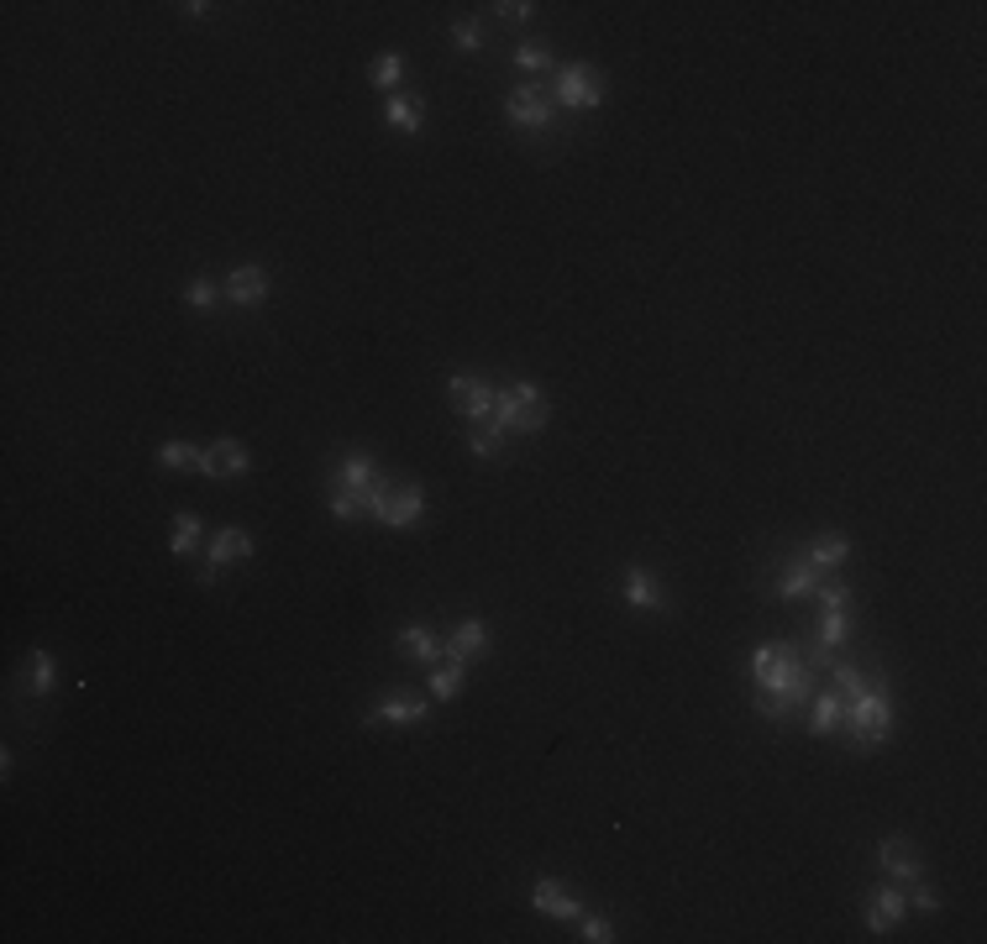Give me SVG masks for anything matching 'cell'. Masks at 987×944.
Wrapping results in <instances>:
<instances>
[{"mask_svg":"<svg viewBox=\"0 0 987 944\" xmlns=\"http://www.w3.org/2000/svg\"><path fill=\"white\" fill-rule=\"evenodd\" d=\"M751 677H756V687H773L788 708L809 704V698L820 693V687H814L820 672H809L799 640H767V646H756V656H751Z\"/></svg>","mask_w":987,"mask_h":944,"instance_id":"obj_1","label":"cell"},{"mask_svg":"<svg viewBox=\"0 0 987 944\" xmlns=\"http://www.w3.org/2000/svg\"><path fill=\"white\" fill-rule=\"evenodd\" d=\"M841 734L851 740V751H882L888 745V734H893V693L872 677L867 693H856L851 704H846V724Z\"/></svg>","mask_w":987,"mask_h":944,"instance_id":"obj_2","label":"cell"},{"mask_svg":"<svg viewBox=\"0 0 987 944\" xmlns=\"http://www.w3.org/2000/svg\"><path fill=\"white\" fill-rule=\"evenodd\" d=\"M363 509H368L384 530H415L421 515H426V488H421V483H389V477L378 472L374 488L363 494Z\"/></svg>","mask_w":987,"mask_h":944,"instance_id":"obj_3","label":"cell"},{"mask_svg":"<svg viewBox=\"0 0 987 944\" xmlns=\"http://www.w3.org/2000/svg\"><path fill=\"white\" fill-rule=\"evenodd\" d=\"M547 393L536 389V384H509L500 389V404H494V425L509 430V436H536V430H547Z\"/></svg>","mask_w":987,"mask_h":944,"instance_id":"obj_4","label":"cell"},{"mask_svg":"<svg viewBox=\"0 0 987 944\" xmlns=\"http://www.w3.org/2000/svg\"><path fill=\"white\" fill-rule=\"evenodd\" d=\"M547 95H552V105H562V110H599V105H604V74H599L594 63H567V69H557Z\"/></svg>","mask_w":987,"mask_h":944,"instance_id":"obj_5","label":"cell"},{"mask_svg":"<svg viewBox=\"0 0 987 944\" xmlns=\"http://www.w3.org/2000/svg\"><path fill=\"white\" fill-rule=\"evenodd\" d=\"M447 399H453L462 415L473 420V425H494V404H500V393L489 378H473V373H453L447 378Z\"/></svg>","mask_w":987,"mask_h":944,"instance_id":"obj_6","label":"cell"},{"mask_svg":"<svg viewBox=\"0 0 987 944\" xmlns=\"http://www.w3.org/2000/svg\"><path fill=\"white\" fill-rule=\"evenodd\" d=\"M505 116L515 127H531V131H547L552 127V116H557V105L547 90H536V84H515L505 95Z\"/></svg>","mask_w":987,"mask_h":944,"instance_id":"obj_7","label":"cell"},{"mask_svg":"<svg viewBox=\"0 0 987 944\" xmlns=\"http://www.w3.org/2000/svg\"><path fill=\"white\" fill-rule=\"evenodd\" d=\"M820 599H825V620H820V646L825 651H841L846 646V635H851V625H846V603H851V588L846 582H820Z\"/></svg>","mask_w":987,"mask_h":944,"instance_id":"obj_8","label":"cell"},{"mask_svg":"<svg viewBox=\"0 0 987 944\" xmlns=\"http://www.w3.org/2000/svg\"><path fill=\"white\" fill-rule=\"evenodd\" d=\"M904 913H908V892L898 887V882H882V887H872L867 908H861V918H867V929H872V934H888L893 923H904Z\"/></svg>","mask_w":987,"mask_h":944,"instance_id":"obj_9","label":"cell"},{"mask_svg":"<svg viewBox=\"0 0 987 944\" xmlns=\"http://www.w3.org/2000/svg\"><path fill=\"white\" fill-rule=\"evenodd\" d=\"M247 468H252V451L242 441H232V436H221V441H211L200 451V468L195 472H205V477H242Z\"/></svg>","mask_w":987,"mask_h":944,"instance_id":"obj_10","label":"cell"},{"mask_svg":"<svg viewBox=\"0 0 987 944\" xmlns=\"http://www.w3.org/2000/svg\"><path fill=\"white\" fill-rule=\"evenodd\" d=\"M878 861L882 871L893 876V882H919V871H925V856H919V845L904 835H888L878 845Z\"/></svg>","mask_w":987,"mask_h":944,"instance_id":"obj_11","label":"cell"},{"mask_svg":"<svg viewBox=\"0 0 987 944\" xmlns=\"http://www.w3.org/2000/svg\"><path fill=\"white\" fill-rule=\"evenodd\" d=\"M620 599L631 603V609H641V614H668V593H662V582L646 573V567H625Z\"/></svg>","mask_w":987,"mask_h":944,"instance_id":"obj_12","label":"cell"},{"mask_svg":"<svg viewBox=\"0 0 987 944\" xmlns=\"http://www.w3.org/2000/svg\"><path fill=\"white\" fill-rule=\"evenodd\" d=\"M531 908L547 918H562V923H578L584 918V902H578V892H567L562 882H536L531 887Z\"/></svg>","mask_w":987,"mask_h":944,"instance_id":"obj_13","label":"cell"},{"mask_svg":"<svg viewBox=\"0 0 987 944\" xmlns=\"http://www.w3.org/2000/svg\"><path fill=\"white\" fill-rule=\"evenodd\" d=\"M442 646H447V661H462V666H468V661H479V656L489 651V625H483L479 614H468Z\"/></svg>","mask_w":987,"mask_h":944,"instance_id":"obj_14","label":"cell"},{"mask_svg":"<svg viewBox=\"0 0 987 944\" xmlns=\"http://www.w3.org/2000/svg\"><path fill=\"white\" fill-rule=\"evenodd\" d=\"M820 582H825V573L809 562V556H788V567L777 573V599H803V593H820Z\"/></svg>","mask_w":987,"mask_h":944,"instance_id":"obj_15","label":"cell"},{"mask_svg":"<svg viewBox=\"0 0 987 944\" xmlns=\"http://www.w3.org/2000/svg\"><path fill=\"white\" fill-rule=\"evenodd\" d=\"M226 299H232V305H263L268 299V273L263 268H258V262H242V268H232V273H226Z\"/></svg>","mask_w":987,"mask_h":944,"instance_id":"obj_16","label":"cell"},{"mask_svg":"<svg viewBox=\"0 0 987 944\" xmlns=\"http://www.w3.org/2000/svg\"><path fill=\"white\" fill-rule=\"evenodd\" d=\"M374 477H378L374 457H368V451H348V457H342V468H337V494L363 498L368 488H374Z\"/></svg>","mask_w":987,"mask_h":944,"instance_id":"obj_17","label":"cell"},{"mask_svg":"<svg viewBox=\"0 0 987 944\" xmlns=\"http://www.w3.org/2000/svg\"><path fill=\"white\" fill-rule=\"evenodd\" d=\"M247 556H252V535H247L242 524H226V530H215L211 535V562H205V567L221 573V567H237V562H247Z\"/></svg>","mask_w":987,"mask_h":944,"instance_id":"obj_18","label":"cell"},{"mask_svg":"<svg viewBox=\"0 0 987 944\" xmlns=\"http://www.w3.org/2000/svg\"><path fill=\"white\" fill-rule=\"evenodd\" d=\"M426 719V698H410V693H395V698H384V704L363 719L368 730H378V724H421Z\"/></svg>","mask_w":987,"mask_h":944,"instance_id":"obj_19","label":"cell"},{"mask_svg":"<svg viewBox=\"0 0 987 944\" xmlns=\"http://www.w3.org/2000/svg\"><path fill=\"white\" fill-rule=\"evenodd\" d=\"M395 651H400L404 661H426V666H436V661L447 656V646H442V635H431L426 625H404Z\"/></svg>","mask_w":987,"mask_h":944,"instance_id":"obj_20","label":"cell"},{"mask_svg":"<svg viewBox=\"0 0 987 944\" xmlns=\"http://www.w3.org/2000/svg\"><path fill=\"white\" fill-rule=\"evenodd\" d=\"M809 704H814V724H809V734H820V740H825V734H841V724H846V698H841L835 687H830V693H814Z\"/></svg>","mask_w":987,"mask_h":944,"instance_id":"obj_21","label":"cell"},{"mask_svg":"<svg viewBox=\"0 0 987 944\" xmlns=\"http://www.w3.org/2000/svg\"><path fill=\"white\" fill-rule=\"evenodd\" d=\"M803 556H809V562H814V567H820V573L830 577L835 567H846V556H851V541H846V535H814Z\"/></svg>","mask_w":987,"mask_h":944,"instance_id":"obj_22","label":"cell"},{"mask_svg":"<svg viewBox=\"0 0 987 944\" xmlns=\"http://www.w3.org/2000/svg\"><path fill=\"white\" fill-rule=\"evenodd\" d=\"M462 661H453V666H436V672H431L426 677V698L431 704H457V698H462Z\"/></svg>","mask_w":987,"mask_h":944,"instance_id":"obj_23","label":"cell"},{"mask_svg":"<svg viewBox=\"0 0 987 944\" xmlns=\"http://www.w3.org/2000/svg\"><path fill=\"white\" fill-rule=\"evenodd\" d=\"M54 682H58L54 651H43V646H37V651L27 656V693H32V698H48V693H54Z\"/></svg>","mask_w":987,"mask_h":944,"instance_id":"obj_24","label":"cell"},{"mask_svg":"<svg viewBox=\"0 0 987 944\" xmlns=\"http://www.w3.org/2000/svg\"><path fill=\"white\" fill-rule=\"evenodd\" d=\"M200 535H205V524H200V515H189V509H179V515H174V535H168V551H174V556H189V551L200 546Z\"/></svg>","mask_w":987,"mask_h":944,"instance_id":"obj_25","label":"cell"},{"mask_svg":"<svg viewBox=\"0 0 987 944\" xmlns=\"http://www.w3.org/2000/svg\"><path fill=\"white\" fill-rule=\"evenodd\" d=\"M384 121H389L395 131H410V137H415V131H421V101L389 95V101H384Z\"/></svg>","mask_w":987,"mask_h":944,"instance_id":"obj_26","label":"cell"},{"mask_svg":"<svg viewBox=\"0 0 987 944\" xmlns=\"http://www.w3.org/2000/svg\"><path fill=\"white\" fill-rule=\"evenodd\" d=\"M400 79H404V58L400 52H378V63H374V84L384 90V95H395L400 90Z\"/></svg>","mask_w":987,"mask_h":944,"instance_id":"obj_27","label":"cell"},{"mask_svg":"<svg viewBox=\"0 0 987 944\" xmlns=\"http://www.w3.org/2000/svg\"><path fill=\"white\" fill-rule=\"evenodd\" d=\"M158 462H163V468H200V446H189V441H163V446H158Z\"/></svg>","mask_w":987,"mask_h":944,"instance_id":"obj_28","label":"cell"},{"mask_svg":"<svg viewBox=\"0 0 987 944\" xmlns=\"http://www.w3.org/2000/svg\"><path fill=\"white\" fill-rule=\"evenodd\" d=\"M515 63L541 74V69H552V52H547V43H520V48H515Z\"/></svg>","mask_w":987,"mask_h":944,"instance_id":"obj_29","label":"cell"},{"mask_svg":"<svg viewBox=\"0 0 987 944\" xmlns=\"http://www.w3.org/2000/svg\"><path fill=\"white\" fill-rule=\"evenodd\" d=\"M468 446H473V457H500V451H505V436H500L494 425H483V430L468 436Z\"/></svg>","mask_w":987,"mask_h":944,"instance_id":"obj_30","label":"cell"},{"mask_svg":"<svg viewBox=\"0 0 987 944\" xmlns=\"http://www.w3.org/2000/svg\"><path fill=\"white\" fill-rule=\"evenodd\" d=\"M185 305H189V310H215V284H211V279H189Z\"/></svg>","mask_w":987,"mask_h":944,"instance_id":"obj_31","label":"cell"},{"mask_svg":"<svg viewBox=\"0 0 987 944\" xmlns=\"http://www.w3.org/2000/svg\"><path fill=\"white\" fill-rule=\"evenodd\" d=\"M578 929H584L588 944H610L614 940V923H610V918H599V913H584V918H578Z\"/></svg>","mask_w":987,"mask_h":944,"instance_id":"obj_32","label":"cell"},{"mask_svg":"<svg viewBox=\"0 0 987 944\" xmlns=\"http://www.w3.org/2000/svg\"><path fill=\"white\" fill-rule=\"evenodd\" d=\"M363 515V498H352V494H331V520H342V524H352Z\"/></svg>","mask_w":987,"mask_h":944,"instance_id":"obj_33","label":"cell"},{"mask_svg":"<svg viewBox=\"0 0 987 944\" xmlns=\"http://www.w3.org/2000/svg\"><path fill=\"white\" fill-rule=\"evenodd\" d=\"M453 43H457V48H462V52H479V48H483V32H479V22H457V26H453Z\"/></svg>","mask_w":987,"mask_h":944,"instance_id":"obj_34","label":"cell"},{"mask_svg":"<svg viewBox=\"0 0 987 944\" xmlns=\"http://www.w3.org/2000/svg\"><path fill=\"white\" fill-rule=\"evenodd\" d=\"M914 887V882H908ZM908 908H919V913H940V892L935 887H914L908 892Z\"/></svg>","mask_w":987,"mask_h":944,"instance_id":"obj_35","label":"cell"},{"mask_svg":"<svg viewBox=\"0 0 987 944\" xmlns=\"http://www.w3.org/2000/svg\"><path fill=\"white\" fill-rule=\"evenodd\" d=\"M494 11H500L505 22H526V16H531L536 5H531V0H505V5H494Z\"/></svg>","mask_w":987,"mask_h":944,"instance_id":"obj_36","label":"cell"}]
</instances>
